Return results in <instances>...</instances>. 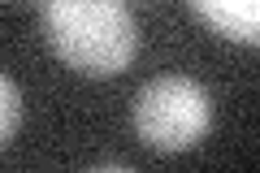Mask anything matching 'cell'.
Segmentation results:
<instances>
[{"label": "cell", "instance_id": "3957f363", "mask_svg": "<svg viewBox=\"0 0 260 173\" xmlns=\"http://www.w3.org/2000/svg\"><path fill=\"white\" fill-rule=\"evenodd\" d=\"M191 13L217 30V35L234 39V44H256L260 39V5L256 0H195Z\"/></svg>", "mask_w": 260, "mask_h": 173}, {"label": "cell", "instance_id": "5b68a950", "mask_svg": "<svg viewBox=\"0 0 260 173\" xmlns=\"http://www.w3.org/2000/svg\"><path fill=\"white\" fill-rule=\"evenodd\" d=\"M87 173H135V169H126V164H95V169H87Z\"/></svg>", "mask_w": 260, "mask_h": 173}, {"label": "cell", "instance_id": "277c9868", "mask_svg": "<svg viewBox=\"0 0 260 173\" xmlns=\"http://www.w3.org/2000/svg\"><path fill=\"white\" fill-rule=\"evenodd\" d=\"M18 121H22V91L13 87L9 74H0V147L13 139Z\"/></svg>", "mask_w": 260, "mask_h": 173}, {"label": "cell", "instance_id": "6da1fadb", "mask_svg": "<svg viewBox=\"0 0 260 173\" xmlns=\"http://www.w3.org/2000/svg\"><path fill=\"white\" fill-rule=\"evenodd\" d=\"M44 35L70 70L113 78L139 52V22L121 0H48Z\"/></svg>", "mask_w": 260, "mask_h": 173}, {"label": "cell", "instance_id": "7a4b0ae2", "mask_svg": "<svg viewBox=\"0 0 260 173\" xmlns=\"http://www.w3.org/2000/svg\"><path fill=\"white\" fill-rule=\"evenodd\" d=\"M217 117V104L208 95L204 82L182 78V74H160V78L143 82L135 95V134L152 147V152H186L200 139H208Z\"/></svg>", "mask_w": 260, "mask_h": 173}]
</instances>
